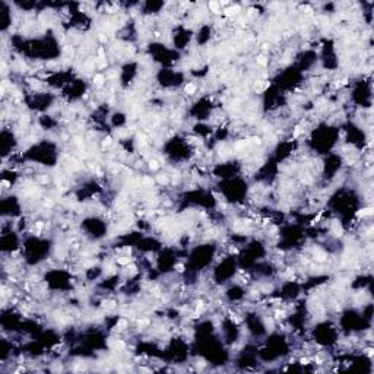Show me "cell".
<instances>
[{
    "label": "cell",
    "mask_w": 374,
    "mask_h": 374,
    "mask_svg": "<svg viewBox=\"0 0 374 374\" xmlns=\"http://www.w3.org/2000/svg\"><path fill=\"white\" fill-rule=\"evenodd\" d=\"M240 10H241V7H240L238 4H235V6L227 7L225 10H222V13H224V15H227V16H234V15H238V13H240Z\"/></svg>",
    "instance_id": "obj_1"
},
{
    "label": "cell",
    "mask_w": 374,
    "mask_h": 374,
    "mask_svg": "<svg viewBox=\"0 0 374 374\" xmlns=\"http://www.w3.org/2000/svg\"><path fill=\"white\" fill-rule=\"evenodd\" d=\"M184 94L186 95H193V94H196V91H197V86L195 85V83H192V82H187L186 85H184Z\"/></svg>",
    "instance_id": "obj_2"
},
{
    "label": "cell",
    "mask_w": 374,
    "mask_h": 374,
    "mask_svg": "<svg viewBox=\"0 0 374 374\" xmlns=\"http://www.w3.org/2000/svg\"><path fill=\"white\" fill-rule=\"evenodd\" d=\"M208 7H209V10H211V12H214L215 15H219V13H221V4H219L218 1L211 0V1L208 3Z\"/></svg>",
    "instance_id": "obj_3"
},
{
    "label": "cell",
    "mask_w": 374,
    "mask_h": 374,
    "mask_svg": "<svg viewBox=\"0 0 374 374\" xmlns=\"http://www.w3.org/2000/svg\"><path fill=\"white\" fill-rule=\"evenodd\" d=\"M104 82H105L104 75H101V73L94 75V78H92V83H94V85H97V86H102V83H104Z\"/></svg>",
    "instance_id": "obj_4"
},
{
    "label": "cell",
    "mask_w": 374,
    "mask_h": 374,
    "mask_svg": "<svg viewBox=\"0 0 374 374\" xmlns=\"http://www.w3.org/2000/svg\"><path fill=\"white\" fill-rule=\"evenodd\" d=\"M373 214V208L371 206H368V208H364V209H359L358 212H356V218H364V216H370V215Z\"/></svg>",
    "instance_id": "obj_5"
},
{
    "label": "cell",
    "mask_w": 374,
    "mask_h": 374,
    "mask_svg": "<svg viewBox=\"0 0 374 374\" xmlns=\"http://www.w3.org/2000/svg\"><path fill=\"white\" fill-rule=\"evenodd\" d=\"M116 327H117V332H123V330H126L129 327V321L126 320V319H119Z\"/></svg>",
    "instance_id": "obj_6"
},
{
    "label": "cell",
    "mask_w": 374,
    "mask_h": 374,
    "mask_svg": "<svg viewBox=\"0 0 374 374\" xmlns=\"http://www.w3.org/2000/svg\"><path fill=\"white\" fill-rule=\"evenodd\" d=\"M285 316H286V311L285 310H275V313H273V319L276 321H279V320H284L285 319Z\"/></svg>",
    "instance_id": "obj_7"
},
{
    "label": "cell",
    "mask_w": 374,
    "mask_h": 374,
    "mask_svg": "<svg viewBox=\"0 0 374 374\" xmlns=\"http://www.w3.org/2000/svg\"><path fill=\"white\" fill-rule=\"evenodd\" d=\"M256 61H257V64L262 66V67H266L267 63H269V60H267L265 56H257V57H256Z\"/></svg>",
    "instance_id": "obj_8"
},
{
    "label": "cell",
    "mask_w": 374,
    "mask_h": 374,
    "mask_svg": "<svg viewBox=\"0 0 374 374\" xmlns=\"http://www.w3.org/2000/svg\"><path fill=\"white\" fill-rule=\"evenodd\" d=\"M149 168L151 170H154V171H157V170H160V167H161V164H160V161H157V160H149Z\"/></svg>",
    "instance_id": "obj_9"
},
{
    "label": "cell",
    "mask_w": 374,
    "mask_h": 374,
    "mask_svg": "<svg viewBox=\"0 0 374 374\" xmlns=\"http://www.w3.org/2000/svg\"><path fill=\"white\" fill-rule=\"evenodd\" d=\"M10 187H12V184H10L7 180H1V192H3V193H4L6 190H9Z\"/></svg>",
    "instance_id": "obj_10"
},
{
    "label": "cell",
    "mask_w": 374,
    "mask_h": 374,
    "mask_svg": "<svg viewBox=\"0 0 374 374\" xmlns=\"http://www.w3.org/2000/svg\"><path fill=\"white\" fill-rule=\"evenodd\" d=\"M174 269H176V272H177V273H183V272H184V269H186V266H184L183 263H176Z\"/></svg>",
    "instance_id": "obj_11"
},
{
    "label": "cell",
    "mask_w": 374,
    "mask_h": 374,
    "mask_svg": "<svg viewBox=\"0 0 374 374\" xmlns=\"http://www.w3.org/2000/svg\"><path fill=\"white\" fill-rule=\"evenodd\" d=\"M362 352H364V354H365L367 356H370V358L374 355V349L371 348V346H367V348H365V349H364Z\"/></svg>",
    "instance_id": "obj_12"
},
{
    "label": "cell",
    "mask_w": 374,
    "mask_h": 374,
    "mask_svg": "<svg viewBox=\"0 0 374 374\" xmlns=\"http://www.w3.org/2000/svg\"><path fill=\"white\" fill-rule=\"evenodd\" d=\"M228 253H230V254H238L240 250H238V247H235V246H228Z\"/></svg>",
    "instance_id": "obj_13"
},
{
    "label": "cell",
    "mask_w": 374,
    "mask_h": 374,
    "mask_svg": "<svg viewBox=\"0 0 374 374\" xmlns=\"http://www.w3.org/2000/svg\"><path fill=\"white\" fill-rule=\"evenodd\" d=\"M111 143H113V138L111 136H107V138L102 139V146H110Z\"/></svg>",
    "instance_id": "obj_14"
},
{
    "label": "cell",
    "mask_w": 374,
    "mask_h": 374,
    "mask_svg": "<svg viewBox=\"0 0 374 374\" xmlns=\"http://www.w3.org/2000/svg\"><path fill=\"white\" fill-rule=\"evenodd\" d=\"M98 40H100L101 42H107V41H108V37L105 35L104 32H100V34H98Z\"/></svg>",
    "instance_id": "obj_15"
},
{
    "label": "cell",
    "mask_w": 374,
    "mask_h": 374,
    "mask_svg": "<svg viewBox=\"0 0 374 374\" xmlns=\"http://www.w3.org/2000/svg\"><path fill=\"white\" fill-rule=\"evenodd\" d=\"M300 362H301L303 365H308V364H310V359H308L307 356H301V358H300Z\"/></svg>",
    "instance_id": "obj_16"
}]
</instances>
